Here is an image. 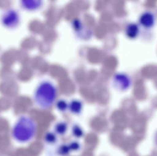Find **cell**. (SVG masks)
<instances>
[{
  "instance_id": "obj_1",
  "label": "cell",
  "mask_w": 157,
  "mask_h": 156,
  "mask_svg": "<svg viewBox=\"0 0 157 156\" xmlns=\"http://www.w3.org/2000/svg\"><path fill=\"white\" fill-rule=\"evenodd\" d=\"M36 132L35 120L29 115L21 114L17 117L11 127V136L16 143L26 144L34 139Z\"/></svg>"
},
{
  "instance_id": "obj_2",
  "label": "cell",
  "mask_w": 157,
  "mask_h": 156,
  "mask_svg": "<svg viewBox=\"0 0 157 156\" xmlns=\"http://www.w3.org/2000/svg\"><path fill=\"white\" fill-rule=\"evenodd\" d=\"M57 95L56 86L51 82L44 81L36 88L33 94V100L38 108L47 110L54 104Z\"/></svg>"
},
{
  "instance_id": "obj_3",
  "label": "cell",
  "mask_w": 157,
  "mask_h": 156,
  "mask_svg": "<svg viewBox=\"0 0 157 156\" xmlns=\"http://www.w3.org/2000/svg\"><path fill=\"white\" fill-rule=\"evenodd\" d=\"M112 84L117 90L125 91L131 87L132 80L127 74L119 72L114 74L113 76Z\"/></svg>"
},
{
  "instance_id": "obj_4",
  "label": "cell",
  "mask_w": 157,
  "mask_h": 156,
  "mask_svg": "<svg viewBox=\"0 0 157 156\" xmlns=\"http://www.w3.org/2000/svg\"><path fill=\"white\" fill-rule=\"evenodd\" d=\"M2 23L6 27L15 28L19 24L20 17L18 13L13 9H9L5 11L2 15Z\"/></svg>"
},
{
  "instance_id": "obj_5",
  "label": "cell",
  "mask_w": 157,
  "mask_h": 156,
  "mask_svg": "<svg viewBox=\"0 0 157 156\" xmlns=\"http://www.w3.org/2000/svg\"><path fill=\"white\" fill-rule=\"evenodd\" d=\"M139 24L146 28L150 29L155 25L156 22V17L154 14L150 11L144 12L139 16Z\"/></svg>"
},
{
  "instance_id": "obj_6",
  "label": "cell",
  "mask_w": 157,
  "mask_h": 156,
  "mask_svg": "<svg viewBox=\"0 0 157 156\" xmlns=\"http://www.w3.org/2000/svg\"><path fill=\"white\" fill-rule=\"evenodd\" d=\"M125 35L130 39L136 38L140 34L139 25L134 23H131L126 25L124 30Z\"/></svg>"
},
{
  "instance_id": "obj_7",
  "label": "cell",
  "mask_w": 157,
  "mask_h": 156,
  "mask_svg": "<svg viewBox=\"0 0 157 156\" xmlns=\"http://www.w3.org/2000/svg\"><path fill=\"white\" fill-rule=\"evenodd\" d=\"M21 6L28 11H35L40 8L43 2L40 0H23L21 2Z\"/></svg>"
},
{
  "instance_id": "obj_8",
  "label": "cell",
  "mask_w": 157,
  "mask_h": 156,
  "mask_svg": "<svg viewBox=\"0 0 157 156\" xmlns=\"http://www.w3.org/2000/svg\"><path fill=\"white\" fill-rule=\"evenodd\" d=\"M82 109H83L82 103L78 100H72L69 103L68 109L73 114H79L82 111Z\"/></svg>"
},
{
  "instance_id": "obj_9",
  "label": "cell",
  "mask_w": 157,
  "mask_h": 156,
  "mask_svg": "<svg viewBox=\"0 0 157 156\" xmlns=\"http://www.w3.org/2000/svg\"><path fill=\"white\" fill-rule=\"evenodd\" d=\"M68 129V125L67 123L64 122H59L54 126V132L57 135H64L67 132Z\"/></svg>"
},
{
  "instance_id": "obj_10",
  "label": "cell",
  "mask_w": 157,
  "mask_h": 156,
  "mask_svg": "<svg viewBox=\"0 0 157 156\" xmlns=\"http://www.w3.org/2000/svg\"><path fill=\"white\" fill-rule=\"evenodd\" d=\"M44 140L46 143L49 144H54L58 140L57 135L55 132H47L44 136Z\"/></svg>"
},
{
  "instance_id": "obj_11",
  "label": "cell",
  "mask_w": 157,
  "mask_h": 156,
  "mask_svg": "<svg viewBox=\"0 0 157 156\" xmlns=\"http://www.w3.org/2000/svg\"><path fill=\"white\" fill-rule=\"evenodd\" d=\"M56 108L60 112H65L69 108V103L63 100H61L56 103Z\"/></svg>"
},
{
  "instance_id": "obj_12",
  "label": "cell",
  "mask_w": 157,
  "mask_h": 156,
  "mask_svg": "<svg viewBox=\"0 0 157 156\" xmlns=\"http://www.w3.org/2000/svg\"><path fill=\"white\" fill-rule=\"evenodd\" d=\"M72 133L76 138H81L84 135V132L82 128L77 125H75L73 126L72 129Z\"/></svg>"
},
{
  "instance_id": "obj_13",
  "label": "cell",
  "mask_w": 157,
  "mask_h": 156,
  "mask_svg": "<svg viewBox=\"0 0 157 156\" xmlns=\"http://www.w3.org/2000/svg\"><path fill=\"white\" fill-rule=\"evenodd\" d=\"M69 145H62L58 149V153L61 156H66L69 154L71 152Z\"/></svg>"
},
{
  "instance_id": "obj_14",
  "label": "cell",
  "mask_w": 157,
  "mask_h": 156,
  "mask_svg": "<svg viewBox=\"0 0 157 156\" xmlns=\"http://www.w3.org/2000/svg\"><path fill=\"white\" fill-rule=\"evenodd\" d=\"M71 151H78L80 148V145L78 142L73 141L69 144Z\"/></svg>"
}]
</instances>
